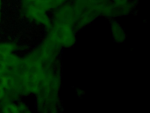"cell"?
Listing matches in <instances>:
<instances>
[{
  "mask_svg": "<svg viewBox=\"0 0 150 113\" xmlns=\"http://www.w3.org/2000/svg\"><path fill=\"white\" fill-rule=\"evenodd\" d=\"M51 35L54 41L65 47L73 46L76 42L75 31L71 26L56 24Z\"/></svg>",
  "mask_w": 150,
  "mask_h": 113,
  "instance_id": "1",
  "label": "cell"
},
{
  "mask_svg": "<svg viewBox=\"0 0 150 113\" xmlns=\"http://www.w3.org/2000/svg\"><path fill=\"white\" fill-rule=\"evenodd\" d=\"M110 29L113 38L117 43H122L126 39V33L121 24L115 20H111Z\"/></svg>",
  "mask_w": 150,
  "mask_h": 113,
  "instance_id": "4",
  "label": "cell"
},
{
  "mask_svg": "<svg viewBox=\"0 0 150 113\" xmlns=\"http://www.w3.org/2000/svg\"><path fill=\"white\" fill-rule=\"evenodd\" d=\"M29 15L35 20L42 22L47 26L50 27V23L45 14V11L38 7L34 4H30L28 9Z\"/></svg>",
  "mask_w": 150,
  "mask_h": 113,
  "instance_id": "3",
  "label": "cell"
},
{
  "mask_svg": "<svg viewBox=\"0 0 150 113\" xmlns=\"http://www.w3.org/2000/svg\"><path fill=\"white\" fill-rule=\"evenodd\" d=\"M131 0H110V2L115 5L122 6L128 3Z\"/></svg>",
  "mask_w": 150,
  "mask_h": 113,
  "instance_id": "9",
  "label": "cell"
},
{
  "mask_svg": "<svg viewBox=\"0 0 150 113\" xmlns=\"http://www.w3.org/2000/svg\"><path fill=\"white\" fill-rule=\"evenodd\" d=\"M3 112L5 113H17L18 112V109L14 105L10 104L4 107Z\"/></svg>",
  "mask_w": 150,
  "mask_h": 113,
  "instance_id": "8",
  "label": "cell"
},
{
  "mask_svg": "<svg viewBox=\"0 0 150 113\" xmlns=\"http://www.w3.org/2000/svg\"><path fill=\"white\" fill-rule=\"evenodd\" d=\"M0 6H1V0H0Z\"/></svg>",
  "mask_w": 150,
  "mask_h": 113,
  "instance_id": "14",
  "label": "cell"
},
{
  "mask_svg": "<svg viewBox=\"0 0 150 113\" xmlns=\"http://www.w3.org/2000/svg\"><path fill=\"white\" fill-rule=\"evenodd\" d=\"M29 64L25 61H19L16 65L15 72L21 77H26L28 75Z\"/></svg>",
  "mask_w": 150,
  "mask_h": 113,
  "instance_id": "5",
  "label": "cell"
},
{
  "mask_svg": "<svg viewBox=\"0 0 150 113\" xmlns=\"http://www.w3.org/2000/svg\"><path fill=\"white\" fill-rule=\"evenodd\" d=\"M8 55L5 54L0 52V62L6 64Z\"/></svg>",
  "mask_w": 150,
  "mask_h": 113,
  "instance_id": "10",
  "label": "cell"
},
{
  "mask_svg": "<svg viewBox=\"0 0 150 113\" xmlns=\"http://www.w3.org/2000/svg\"><path fill=\"white\" fill-rule=\"evenodd\" d=\"M4 95V91L3 87L0 86V99H1Z\"/></svg>",
  "mask_w": 150,
  "mask_h": 113,
  "instance_id": "12",
  "label": "cell"
},
{
  "mask_svg": "<svg viewBox=\"0 0 150 113\" xmlns=\"http://www.w3.org/2000/svg\"><path fill=\"white\" fill-rule=\"evenodd\" d=\"M40 72H41V68L39 66V64L35 63L30 65L29 64L28 72L27 75L34 76L38 77L40 75Z\"/></svg>",
  "mask_w": 150,
  "mask_h": 113,
  "instance_id": "6",
  "label": "cell"
},
{
  "mask_svg": "<svg viewBox=\"0 0 150 113\" xmlns=\"http://www.w3.org/2000/svg\"><path fill=\"white\" fill-rule=\"evenodd\" d=\"M29 2L35 3L37 1V0H27Z\"/></svg>",
  "mask_w": 150,
  "mask_h": 113,
  "instance_id": "13",
  "label": "cell"
},
{
  "mask_svg": "<svg viewBox=\"0 0 150 113\" xmlns=\"http://www.w3.org/2000/svg\"><path fill=\"white\" fill-rule=\"evenodd\" d=\"M14 46L11 44H0V52L6 55H9V54L13 50Z\"/></svg>",
  "mask_w": 150,
  "mask_h": 113,
  "instance_id": "7",
  "label": "cell"
},
{
  "mask_svg": "<svg viewBox=\"0 0 150 113\" xmlns=\"http://www.w3.org/2000/svg\"><path fill=\"white\" fill-rule=\"evenodd\" d=\"M76 17L72 4L67 2L57 12L56 15V24L67 25L74 28Z\"/></svg>",
  "mask_w": 150,
  "mask_h": 113,
  "instance_id": "2",
  "label": "cell"
},
{
  "mask_svg": "<svg viewBox=\"0 0 150 113\" xmlns=\"http://www.w3.org/2000/svg\"><path fill=\"white\" fill-rule=\"evenodd\" d=\"M6 64L0 62V75L2 74L6 71Z\"/></svg>",
  "mask_w": 150,
  "mask_h": 113,
  "instance_id": "11",
  "label": "cell"
}]
</instances>
